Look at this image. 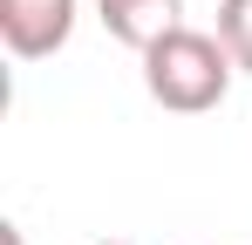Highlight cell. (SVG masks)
<instances>
[{
  "label": "cell",
  "instance_id": "obj_5",
  "mask_svg": "<svg viewBox=\"0 0 252 245\" xmlns=\"http://www.w3.org/2000/svg\"><path fill=\"white\" fill-rule=\"evenodd\" d=\"M95 245H129V239H95Z\"/></svg>",
  "mask_w": 252,
  "mask_h": 245
},
{
  "label": "cell",
  "instance_id": "obj_4",
  "mask_svg": "<svg viewBox=\"0 0 252 245\" xmlns=\"http://www.w3.org/2000/svg\"><path fill=\"white\" fill-rule=\"evenodd\" d=\"M218 41L239 61V75H252V0H218Z\"/></svg>",
  "mask_w": 252,
  "mask_h": 245
},
{
  "label": "cell",
  "instance_id": "obj_2",
  "mask_svg": "<svg viewBox=\"0 0 252 245\" xmlns=\"http://www.w3.org/2000/svg\"><path fill=\"white\" fill-rule=\"evenodd\" d=\"M82 0H0V41L14 61H48L75 34Z\"/></svg>",
  "mask_w": 252,
  "mask_h": 245
},
{
  "label": "cell",
  "instance_id": "obj_1",
  "mask_svg": "<svg viewBox=\"0 0 252 245\" xmlns=\"http://www.w3.org/2000/svg\"><path fill=\"white\" fill-rule=\"evenodd\" d=\"M239 75V61L225 55V41L205 28H170L157 48H143V89L170 116H205L225 102V89Z\"/></svg>",
  "mask_w": 252,
  "mask_h": 245
},
{
  "label": "cell",
  "instance_id": "obj_3",
  "mask_svg": "<svg viewBox=\"0 0 252 245\" xmlns=\"http://www.w3.org/2000/svg\"><path fill=\"white\" fill-rule=\"evenodd\" d=\"M95 21L109 28V41L123 48H157L170 28H184V0H95Z\"/></svg>",
  "mask_w": 252,
  "mask_h": 245
}]
</instances>
